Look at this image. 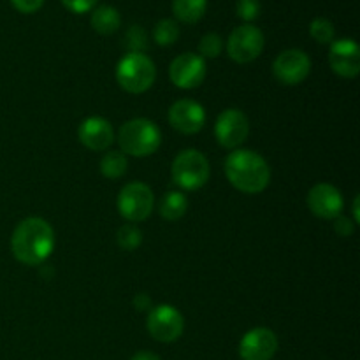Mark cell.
<instances>
[{"label": "cell", "instance_id": "cell-30", "mask_svg": "<svg viewBox=\"0 0 360 360\" xmlns=\"http://www.w3.org/2000/svg\"><path fill=\"white\" fill-rule=\"evenodd\" d=\"M134 306H136V308L139 309V311H143V309L150 308L151 301H150V297H148V295L139 294V295H136V299H134Z\"/></svg>", "mask_w": 360, "mask_h": 360}, {"label": "cell", "instance_id": "cell-23", "mask_svg": "<svg viewBox=\"0 0 360 360\" xmlns=\"http://www.w3.org/2000/svg\"><path fill=\"white\" fill-rule=\"evenodd\" d=\"M309 34L320 44H330L334 41V25L327 18H315L309 25Z\"/></svg>", "mask_w": 360, "mask_h": 360}, {"label": "cell", "instance_id": "cell-32", "mask_svg": "<svg viewBox=\"0 0 360 360\" xmlns=\"http://www.w3.org/2000/svg\"><path fill=\"white\" fill-rule=\"evenodd\" d=\"M359 220H360V214H359V195H357L354 200V221L355 224H359Z\"/></svg>", "mask_w": 360, "mask_h": 360}, {"label": "cell", "instance_id": "cell-19", "mask_svg": "<svg viewBox=\"0 0 360 360\" xmlns=\"http://www.w3.org/2000/svg\"><path fill=\"white\" fill-rule=\"evenodd\" d=\"M207 9V0H172V13L183 23H197Z\"/></svg>", "mask_w": 360, "mask_h": 360}, {"label": "cell", "instance_id": "cell-12", "mask_svg": "<svg viewBox=\"0 0 360 360\" xmlns=\"http://www.w3.org/2000/svg\"><path fill=\"white\" fill-rule=\"evenodd\" d=\"M278 350V338L267 327H255L239 343L241 360H271Z\"/></svg>", "mask_w": 360, "mask_h": 360}, {"label": "cell", "instance_id": "cell-5", "mask_svg": "<svg viewBox=\"0 0 360 360\" xmlns=\"http://www.w3.org/2000/svg\"><path fill=\"white\" fill-rule=\"evenodd\" d=\"M171 174L183 190H199L210 179V162L199 150H185L172 162Z\"/></svg>", "mask_w": 360, "mask_h": 360}, {"label": "cell", "instance_id": "cell-11", "mask_svg": "<svg viewBox=\"0 0 360 360\" xmlns=\"http://www.w3.org/2000/svg\"><path fill=\"white\" fill-rule=\"evenodd\" d=\"M169 77L174 86L192 90V88L200 86L206 77V62L202 56L195 53H183L178 58L172 60L169 67Z\"/></svg>", "mask_w": 360, "mask_h": 360}, {"label": "cell", "instance_id": "cell-16", "mask_svg": "<svg viewBox=\"0 0 360 360\" xmlns=\"http://www.w3.org/2000/svg\"><path fill=\"white\" fill-rule=\"evenodd\" d=\"M77 137L88 150L105 151L115 141V132L108 120L101 118V116H90L79 125Z\"/></svg>", "mask_w": 360, "mask_h": 360}, {"label": "cell", "instance_id": "cell-13", "mask_svg": "<svg viewBox=\"0 0 360 360\" xmlns=\"http://www.w3.org/2000/svg\"><path fill=\"white\" fill-rule=\"evenodd\" d=\"M169 123L172 125V129L186 134V136L197 134L199 130H202L204 123H206V111L199 102L192 101V98H181L169 109Z\"/></svg>", "mask_w": 360, "mask_h": 360}, {"label": "cell", "instance_id": "cell-20", "mask_svg": "<svg viewBox=\"0 0 360 360\" xmlns=\"http://www.w3.org/2000/svg\"><path fill=\"white\" fill-rule=\"evenodd\" d=\"M127 167H129V162L122 151H109L101 160V172L109 179L122 178L127 172Z\"/></svg>", "mask_w": 360, "mask_h": 360}, {"label": "cell", "instance_id": "cell-17", "mask_svg": "<svg viewBox=\"0 0 360 360\" xmlns=\"http://www.w3.org/2000/svg\"><path fill=\"white\" fill-rule=\"evenodd\" d=\"M91 27L95 32L101 35H111L122 25V16H120L118 9L112 6H98L97 9L91 13Z\"/></svg>", "mask_w": 360, "mask_h": 360}, {"label": "cell", "instance_id": "cell-27", "mask_svg": "<svg viewBox=\"0 0 360 360\" xmlns=\"http://www.w3.org/2000/svg\"><path fill=\"white\" fill-rule=\"evenodd\" d=\"M334 231H336V234L341 236V238H350L355 231V221L340 214V217L334 218Z\"/></svg>", "mask_w": 360, "mask_h": 360}, {"label": "cell", "instance_id": "cell-14", "mask_svg": "<svg viewBox=\"0 0 360 360\" xmlns=\"http://www.w3.org/2000/svg\"><path fill=\"white\" fill-rule=\"evenodd\" d=\"M330 69L341 77H357L360 72V48L354 39H340L330 42Z\"/></svg>", "mask_w": 360, "mask_h": 360}, {"label": "cell", "instance_id": "cell-4", "mask_svg": "<svg viewBox=\"0 0 360 360\" xmlns=\"http://www.w3.org/2000/svg\"><path fill=\"white\" fill-rule=\"evenodd\" d=\"M157 77L155 63L144 53H129L116 65L118 84L129 94H144Z\"/></svg>", "mask_w": 360, "mask_h": 360}, {"label": "cell", "instance_id": "cell-7", "mask_svg": "<svg viewBox=\"0 0 360 360\" xmlns=\"http://www.w3.org/2000/svg\"><path fill=\"white\" fill-rule=\"evenodd\" d=\"M264 42L266 41H264V34L260 28L250 23L241 25L229 35L227 53L234 62L250 63L259 58L264 49Z\"/></svg>", "mask_w": 360, "mask_h": 360}, {"label": "cell", "instance_id": "cell-21", "mask_svg": "<svg viewBox=\"0 0 360 360\" xmlns=\"http://www.w3.org/2000/svg\"><path fill=\"white\" fill-rule=\"evenodd\" d=\"M179 37V27L174 20H160L153 30V39L158 46H172Z\"/></svg>", "mask_w": 360, "mask_h": 360}, {"label": "cell", "instance_id": "cell-22", "mask_svg": "<svg viewBox=\"0 0 360 360\" xmlns=\"http://www.w3.org/2000/svg\"><path fill=\"white\" fill-rule=\"evenodd\" d=\"M116 241H118L120 248H123L125 252H132V250L139 248L141 243H143V232L134 224H127L118 231Z\"/></svg>", "mask_w": 360, "mask_h": 360}, {"label": "cell", "instance_id": "cell-28", "mask_svg": "<svg viewBox=\"0 0 360 360\" xmlns=\"http://www.w3.org/2000/svg\"><path fill=\"white\" fill-rule=\"evenodd\" d=\"M62 4L67 7V9L72 11V13L83 14L94 9L97 0H62Z\"/></svg>", "mask_w": 360, "mask_h": 360}, {"label": "cell", "instance_id": "cell-10", "mask_svg": "<svg viewBox=\"0 0 360 360\" xmlns=\"http://www.w3.org/2000/svg\"><path fill=\"white\" fill-rule=\"evenodd\" d=\"M311 70V60L301 49H287L273 62V74L280 83L294 86L302 83Z\"/></svg>", "mask_w": 360, "mask_h": 360}, {"label": "cell", "instance_id": "cell-1", "mask_svg": "<svg viewBox=\"0 0 360 360\" xmlns=\"http://www.w3.org/2000/svg\"><path fill=\"white\" fill-rule=\"evenodd\" d=\"M53 248H55V232L44 218H25L18 224L11 238L14 259L25 266H41L51 255Z\"/></svg>", "mask_w": 360, "mask_h": 360}, {"label": "cell", "instance_id": "cell-6", "mask_svg": "<svg viewBox=\"0 0 360 360\" xmlns=\"http://www.w3.org/2000/svg\"><path fill=\"white\" fill-rule=\"evenodd\" d=\"M155 197L148 185L141 181L129 183L118 193V211L125 220L137 224L144 221L153 211Z\"/></svg>", "mask_w": 360, "mask_h": 360}, {"label": "cell", "instance_id": "cell-8", "mask_svg": "<svg viewBox=\"0 0 360 360\" xmlns=\"http://www.w3.org/2000/svg\"><path fill=\"white\" fill-rule=\"evenodd\" d=\"M146 327L153 340L160 341V343H172V341L181 338L183 329H185V320L174 306L160 304L150 311Z\"/></svg>", "mask_w": 360, "mask_h": 360}, {"label": "cell", "instance_id": "cell-31", "mask_svg": "<svg viewBox=\"0 0 360 360\" xmlns=\"http://www.w3.org/2000/svg\"><path fill=\"white\" fill-rule=\"evenodd\" d=\"M130 360H160V357H158L157 354H153V352L144 350V352H137V354Z\"/></svg>", "mask_w": 360, "mask_h": 360}, {"label": "cell", "instance_id": "cell-26", "mask_svg": "<svg viewBox=\"0 0 360 360\" xmlns=\"http://www.w3.org/2000/svg\"><path fill=\"white\" fill-rule=\"evenodd\" d=\"M125 44L130 49V53H141L146 46V34L141 27H132L125 35Z\"/></svg>", "mask_w": 360, "mask_h": 360}, {"label": "cell", "instance_id": "cell-3", "mask_svg": "<svg viewBox=\"0 0 360 360\" xmlns=\"http://www.w3.org/2000/svg\"><path fill=\"white\" fill-rule=\"evenodd\" d=\"M118 143L125 155L132 157H150L160 148V129L151 120L134 118L123 123L118 134Z\"/></svg>", "mask_w": 360, "mask_h": 360}, {"label": "cell", "instance_id": "cell-24", "mask_svg": "<svg viewBox=\"0 0 360 360\" xmlns=\"http://www.w3.org/2000/svg\"><path fill=\"white\" fill-rule=\"evenodd\" d=\"M224 42L218 34H206L199 42V53L202 58H217L221 53Z\"/></svg>", "mask_w": 360, "mask_h": 360}, {"label": "cell", "instance_id": "cell-29", "mask_svg": "<svg viewBox=\"0 0 360 360\" xmlns=\"http://www.w3.org/2000/svg\"><path fill=\"white\" fill-rule=\"evenodd\" d=\"M11 4L14 6V9H18L23 14H32L35 11H39L44 4V0H11Z\"/></svg>", "mask_w": 360, "mask_h": 360}, {"label": "cell", "instance_id": "cell-25", "mask_svg": "<svg viewBox=\"0 0 360 360\" xmlns=\"http://www.w3.org/2000/svg\"><path fill=\"white\" fill-rule=\"evenodd\" d=\"M236 13L241 20L245 21H253L255 18H259L260 14V2L259 0H238L236 4Z\"/></svg>", "mask_w": 360, "mask_h": 360}, {"label": "cell", "instance_id": "cell-2", "mask_svg": "<svg viewBox=\"0 0 360 360\" xmlns=\"http://www.w3.org/2000/svg\"><path fill=\"white\" fill-rule=\"evenodd\" d=\"M225 176L239 192H264L271 181V169L259 153L252 150H236L225 158Z\"/></svg>", "mask_w": 360, "mask_h": 360}, {"label": "cell", "instance_id": "cell-9", "mask_svg": "<svg viewBox=\"0 0 360 360\" xmlns=\"http://www.w3.org/2000/svg\"><path fill=\"white\" fill-rule=\"evenodd\" d=\"M250 134V122L246 115L239 109H225L217 118L214 136L220 146L227 150H236L246 141Z\"/></svg>", "mask_w": 360, "mask_h": 360}, {"label": "cell", "instance_id": "cell-15", "mask_svg": "<svg viewBox=\"0 0 360 360\" xmlns=\"http://www.w3.org/2000/svg\"><path fill=\"white\" fill-rule=\"evenodd\" d=\"M308 207L315 217L323 220H334L343 211V195L336 186L329 183H319L308 193Z\"/></svg>", "mask_w": 360, "mask_h": 360}, {"label": "cell", "instance_id": "cell-18", "mask_svg": "<svg viewBox=\"0 0 360 360\" xmlns=\"http://www.w3.org/2000/svg\"><path fill=\"white\" fill-rule=\"evenodd\" d=\"M186 210H188V199L185 197V193L176 192V190L165 193L158 204V213L167 221H176L183 218Z\"/></svg>", "mask_w": 360, "mask_h": 360}]
</instances>
